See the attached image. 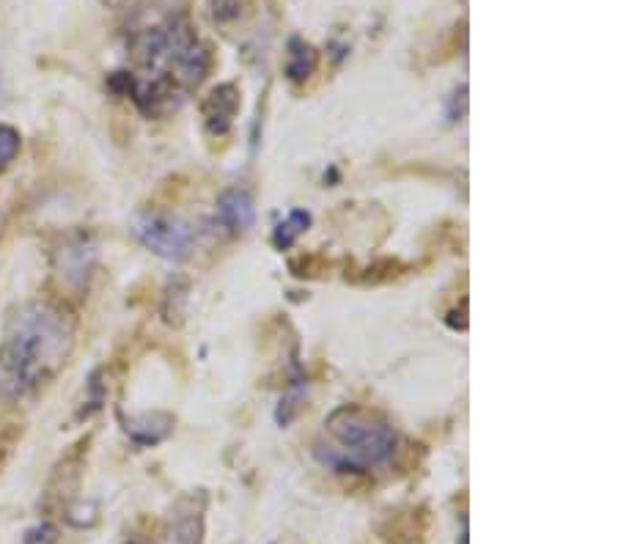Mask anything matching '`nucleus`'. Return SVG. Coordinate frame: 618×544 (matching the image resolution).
<instances>
[{"label":"nucleus","mask_w":618,"mask_h":544,"mask_svg":"<svg viewBox=\"0 0 618 544\" xmlns=\"http://www.w3.org/2000/svg\"><path fill=\"white\" fill-rule=\"evenodd\" d=\"M217 217L223 221V226H226L229 231L234 234H242L253 226L256 221V206H253V198L245 193V190H226L220 198H217Z\"/></svg>","instance_id":"obj_7"},{"label":"nucleus","mask_w":618,"mask_h":544,"mask_svg":"<svg viewBox=\"0 0 618 544\" xmlns=\"http://www.w3.org/2000/svg\"><path fill=\"white\" fill-rule=\"evenodd\" d=\"M20 154V132L9 124H0V171L9 168Z\"/></svg>","instance_id":"obj_10"},{"label":"nucleus","mask_w":618,"mask_h":544,"mask_svg":"<svg viewBox=\"0 0 618 544\" xmlns=\"http://www.w3.org/2000/svg\"><path fill=\"white\" fill-rule=\"evenodd\" d=\"M72 324L50 303H28L12 319L0 344V383L9 396L39 388L67 363Z\"/></svg>","instance_id":"obj_1"},{"label":"nucleus","mask_w":618,"mask_h":544,"mask_svg":"<svg viewBox=\"0 0 618 544\" xmlns=\"http://www.w3.org/2000/svg\"><path fill=\"white\" fill-rule=\"evenodd\" d=\"M212 14L217 23H229L240 17V0H212Z\"/></svg>","instance_id":"obj_11"},{"label":"nucleus","mask_w":618,"mask_h":544,"mask_svg":"<svg viewBox=\"0 0 618 544\" xmlns=\"http://www.w3.org/2000/svg\"><path fill=\"white\" fill-rule=\"evenodd\" d=\"M316 50L311 44H303V41H292V56H289V64H286V75L289 80L300 83L305 80L314 69H316Z\"/></svg>","instance_id":"obj_8"},{"label":"nucleus","mask_w":618,"mask_h":544,"mask_svg":"<svg viewBox=\"0 0 618 544\" xmlns=\"http://www.w3.org/2000/svg\"><path fill=\"white\" fill-rule=\"evenodd\" d=\"M55 539V528L52 525H47V522H41L39 528H33V530H28V536H25V544H50Z\"/></svg>","instance_id":"obj_12"},{"label":"nucleus","mask_w":618,"mask_h":544,"mask_svg":"<svg viewBox=\"0 0 618 544\" xmlns=\"http://www.w3.org/2000/svg\"><path fill=\"white\" fill-rule=\"evenodd\" d=\"M459 544H468V528H462V533H459Z\"/></svg>","instance_id":"obj_13"},{"label":"nucleus","mask_w":618,"mask_h":544,"mask_svg":"<svg viewBox=\"0 0 618 544\" xmlns=\"http://www.w3.org/2000/svg\"><path fill=\"white\" fill-rule=\"evenodd\" d=\"M124 544H141V541H124Z\"/></svg>","instance_id":"obj_14"},{"label":"nucleus","mask_w":618,"mask_h":544,"mask_svg":"<svg viewBox=\"0 0 618 544\" xmlns=\"http://www.w3.org/2000/svg\"><path fill=\"white\" fill-rule=\"evenodd\" d=\"M311 226V214L308 212H303V209H295L289 217H286V223H280L277 229H275V245L280 248V250H286V248H292L295 245V240L305 231Z\"/></svg>","instance_id":"obj_9"},{"label":"nucleus","mask_w":618,"mask_h":544,"mask_svg":"<svg viewBox=\"0 0 618 544\" xmlns=\"http://www.w3.org/2000/svg\"><path fill=\"white\" fill-rule=\"evenodd\" d=\"M204 512H206L204 493L182 498L174 514L168 544H204Z\"/></svg>","instance_id":"obj_4"},{"label":"nucleus","mask_w":618,"mask_h":544,"mask_svg":"<svg viewBox=\"0 0 618 544\" xmlns=\"http://www.w3.org/2000/svg\"><path fill=\"white\" fill-rule=\"evenodd\" d=\"M426 528H429V517L423 509H413V512H399L393 514L382 528V539L385 544H426Z\"/></svg>","instance_id":"obj_6"},{"label":"nucleus","mask_w":618,"mask_h":544,"mask_svg":"<svg viewBox=\"0 0 618 544\" xmlns=\"http://www.w3.org/2000/svg\"><path fill=\"white\" fill-rule=\"evenodd\" d=\"M132 234L143 248L171 261L185 258L193 248V229L185 221H179V217L162 214V212L138 214L132 223Z\"/></svg>","instance_id":"obj_3"},{"label":"nucleus","mask_w":618,"mask_h":544,"mask_svg":"<svg viewBox=\"0 0 618 544\" xmlns=\"http://www.w3.org/2000/svg\"><path fill=\"white\" fill-rule=\"evenodd\" d=\"M237 107H240V91H237V86H232V83L217 86V88L206 96V102H204L206 130H209L212 135H226L229 127L234 124Z\"/></svg>","instance_id":"obj_5"},{"label":"nucleus","mask_w":618,"mask_h":544,"mask_svg":"<svg viewBox=\"0 0 618 544\" xmlns=\"http://www.w3.org/2000/svg\"><path fill=\"white\" fill-rule=\"evenodd\" d=\"M327 440L316 443L314 457L335 473H368L396 451V431L366 407H339L324 421Z\"/></svg>","instance_id":"obj_2"}]
</instances>
